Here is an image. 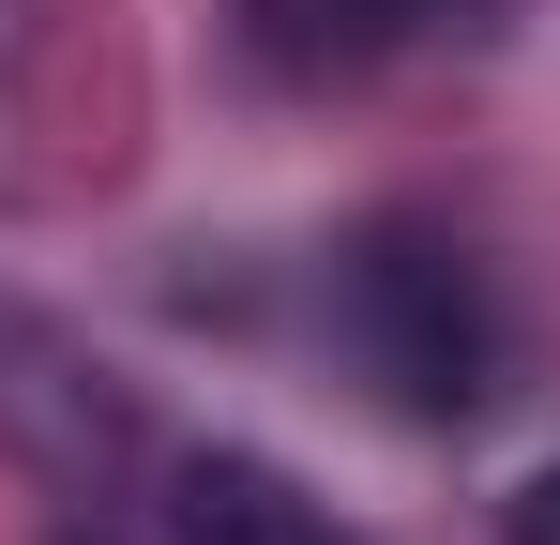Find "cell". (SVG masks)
<instances>
[{"mask_svg":"<svg viewBox=\"0 0 560 545\" xmlns=\"http://www.w3.org/2000/svg\"><path fill=\"white\" fill-rule=\"evenodd\" d=\"M46 545H121V531H46Z\"/></svg>","mask_w":560,"mask_h":545,"instance_id":"obj_5","label":"cell"},{"mask_svg":"<svg viewBox=\"0 0 560 545\" xmlns=\"http://www.w3.org/2000/svg\"><path fill=\"white\" fill-rule=\"evenodd\" d=\"M455 15L469 0H243V46H258L273 77H364V61L455 31Z\"/></svg>","mask_w":560,"mask_h":545,"instance_id":"obj_2","label":"cell"},{"mask_svg":"<svg viewBox=\"0 0 560 545\" xmlns=\"http://www.w3.org/2000/svg\"><path fill=\"white\" fill-rule=\"evenodd\" d=\"M183 545H349L273 454H183Z\"/></svg>","mask_w":560,"mask_h":545,"instance_id":"obj_3","label":"cell"},{"mask_svg":"<svg viewBox=\"0 0 560 545\" xmlns=\"http://www.w3.org/2000/svg\"><path fill=\"white\" fill-rule=\"evenodd\" d=\"M500 545H560V454L515 485V500H500Z\"/></svg>","mask_w":560,"mask_h":545,"instance_id":"obj_4","label":"cell"},{"mask_svg":"<svg viewBox=\"0 0 560 545\" xmlns=\"http://www.w3.org/2000/svg\"><path fill=\"white\" fill-rule=\"evenodd\" d=\"M334 318H349L364 379L409 409V425H469L485 379H500V303H485L469 243L424 228V212H378L364 243L334 258Z\"/></svg>","mask_w":560,"mask_h":545,"instance_id":"obj_1","label":"cell"}]
</instances>
